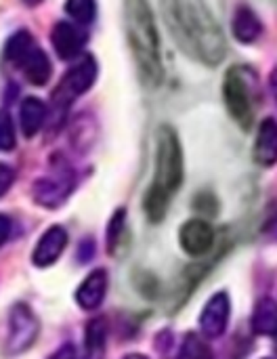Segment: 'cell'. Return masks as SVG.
Here are the masks:
<instances>
[{
  "label": "cell",
  "mask_w": 277,
  "mask_h": 359,
  "mask_svg": "<svg viewBox=\"0 0 277 359\" xmlns=\"http://www.w3.org/2000/svg\"><path fill=\"white\" fill-rule=\"evenodd\" d=\"M86 34L69 21H59L50 29V42L61 59H74L82 53L86 44Z\"/></svg>",
  "instance_id": "10"
},
{
  "label": "cell",
  "mask_w": 277,
  "mask_h": 359,
  "mask_svg": "<svg viewBox=\"0 0 277 359\" xmlns=\"http://www.w3.org/2000/svg\"><path fill=\"white\" fill-rule=\"evenodd\" d=\"M229 318H231V301L227 292H217L208 299V303L200 313L198 320L200 332L204 334V339H219L225 334L229 326Z\"/></svg>",
  "instance_id": "8"
},
{
  "label": "cell",
  "mask_w": 277,
  "mask_h": 359,
  "mask_svg": "<svg viewBox=\"0 0 277 359\" xmlns=\"http://www.w3.org/2000/svg\"><path fill=\"white\" fill-rule=\"evenodd\" d=\"M23 2H25L27 6H36V4H40L42 0H23Z\"/></svg>",
  "instance_id": "30"
},
{
  "label": "cell",
  "mask_w": 277,
  "mask_h": 359,
  "mask_svg": "<svg viewBox=\"0 0 277 359\" xmlns=\"http://www.w3.org/2000/svg\"><path fill=\"white\" fill-rule=\"evenodd\" d=\"M67 246V231L59 225L55 227H48L42 238L38 240L34 252H32V261L36 267H48L53 265L65 250Z\"/></svg>",
  "instance_id": "11"
},
{
  "label": "cell",
  "mask_w": 277,
  "mask_h": 359,
  "mask_svg": "<svg viewBox=\"0 0 277 359\" xmlns=\"http://www.w3.org/2000/svg\"><path fill=\"white\" fill-rule=\"evenodd\" d=\"M162 15L170 36L189 59L208 67L225 59L223 29L204 0H162Z\"/></svg>",
  "instance_id": "1"
},
{
  "label": "cell",
  "mask_w": 277,
  "mask_h": 359,
  "mask_svg": "<svg viewBox=\"0 0 277 359\" xmlns=\"http://www.w3.org/2000/svg\"><path fill=\"white\" fill-rule=\"evenodd\" d=\"M95 80H97V63H95V59H93L90 55H86V57H82L74 67H69V69L63 74L59 86H57L55 93H53L55 103H57L61 109H65L76 97L84 95V93L95 84Z\"/></svg>",
  "instance_id": "5"
},
{
  "label": "cell",
  "mask_w": 277,
  "mask_h": 359,
  "mask_svg": "<svg viewBox=\"0 0 277 359\" xmlns=\"http://www.w3.org/2000/svg\"><path fill=\"white\" fill-rule=\"evenodd\" d=\"M13 63L21 67L23 76L34 86H44L48 82V78H50V61H48L46 53L36 42L27 50H23Z\"/></svg>",
  "instance_id": "12"
},
{
  "label": "cell",
  "mask_w": 277,
  "mask_h": 359,
  "mask_svg": "<svg viewBox=\"0 0 277 359\" xmlns=\"http://www.w3.org/2000/svg\"><path fill=\"white\" fill-rule=\"evenodd\" d=\"M38 320L36 316L29 311L27 305L19 303L11 309L8 316V337H6V353L15 355V353H23L27 351L34 341L38 339Z\"/></svg>",
  "instance_id": "7"
},
{
  "label": "cell",
  "mask_w": 277,
  "mask_h": 359,
  "mask_svg": "<svg viewBox=\"0 0 277 359\" xmlns=\"http://www.w3.org/2000/svg\"><path fill=\"white\" fill-rule=\"evenodd\" d=\"M48 359H78L76 355V349H74V345H69V343H65V345H61L53 355Z\"/></svg>",
  "instance_id": "26"
},
{
  "label": "cell",
  "mask_w": 277,
  "mask_h": 359,
  "mask_svg": "<svg viewBox=\"0 0 277 359\" xmlns=\"http://www.w3.org/2000/svg\"><path fill=\"white\" fill-rule=\"evenodd\" d=\"M252 158L263 168H271L277 164V120L273 118H265L259 124Z\"/></svg>",
  "instance_id": "13"
},
{
  "label": "cell",
  "mask_w": 277,
  "mask_h": 359,
  "mask_svg": "<svg viewBox=\"0 0 277 359\" xmlns=\"http://www.w3.org/2000/svg\"><path fill=\"white\" fill-rule=\"evenodd\" d=\"M105 292H107V271L105 269H95L78 286V290H76V303L84 311H95V309L101 307V303L105 299Z\"/></svg>",
  "instance_id": "14"
},
{
  "label": "cell",
  "mask_w": 277,
  "mask_h": 359,
  "mask_svg": "<svg viewBox=\"0 0 277 359\" xmlns=\"http://www.w3.org/2000/svg\"><path fill=\"white\" fill-rule=\"evenodd\" d=\"M252 330L261 337H271L277 347V301L261 299L250 318Z\"/></svg>",
  "instance_id": "17"
},
{
  "label": "cell",
  "mask_w": 277,
  "mask_h": 359,
  "mask_svg": "<svg viewBox=\"0 0 277 359\" xmlns=\"http://www.w3.org/2000/svg\"><path fill=\"white\" fill-rule=\"evenodd\" d=\"M215 229L204 219H191L181 225L179 244L189 257H204L215 246Z\"/></svg>",
  "instance_id": "9"
},
{
  "label": "cell",
  "mask_w": 277,
  "mask_h": 359,
  "mask_svg": "<svg viewBox=\"0 0 277 359\" xmlns=\"http://www.w3.org/2000/svg\"><path fill=\"white\" fill-rule=\"evenodd\" d=\"M105 320L97 318V320H90L88 322V328H86V334H84V341H86V353H97V355H103L105 351Z\"/></svg>",
  "instance_id": "21"
},
{
  "label": "cell",
  "mask_w": 277,
  "mask_h": 359,
  "mask_svg": "<svg viewBox=\"0 0 277 359\" xmlns=\"http://www.w3.org/2000/svg\"><path fill=\"white\" fill-rule=\"evenodd\" d=\"M263 233H265V238L267 240H271V242H277V212L265 223V227H263Z\"/></svg>",
  "instance_id": "27"
},
{
  "label": "cell",
  "mask_w": 277,
  "mask_h": 359,
  "mask_svg": "<svg viewBox=\"0 0 277 359\" xmlns=\"http://www.w3.org/2000/svg\"><path fill=\"white\" fill-rule=\"evenodd\" d=\"M46 120V105L44 101L36 99V97H27L21 103L19 109V124H21V133L25 139H32L44 124Z\"/></svg>",
  "instance_id": "16"
},
{
  "label": "cell",
  "mask_w": 277,
  "mask_h": 359,
  "mask_svg": "<svg viewBox=\"0 0 277 359\" xmlns=\"http://www.w3.org/2000/svg\"><path fill=\"white\" fill-rule=\"evenodd\" d=\"M179 359H210V349L198 334H187L181 345Z\"/></svg>",
  "instance_id": "22"
},
{
  "label": "cell",
  "mask_w": 277,
  "mask_h": 359,
  "mask_svg": "<svg viewBox=\"0 0 277 359\" xmlns=\"http://www.w3.org/2000/svg\"><path fill=\"white\" fill-rule=\"evenodd\" d=\"M263 359H269V358H263Z\"/></svg>",
  "instance_id": "32"
},
{
  "label": "cell",
  "mask_w": 277,
  "mask_h": 359,
  "mask_svg": "<svg viewBox=\"0 0 277 359\" xmlns=\"http://www.w3.org/2000/svg\"><path fill=\"white\" fill-rule=\"evenodd\" d=\"M124 359H147L145 355H139V353H133V355H126Z\"/></svg>",
  "instance_id": "31"
},
{
  "label": "cell",
  "mask_w": 277,
  "mask_h": 359,
  "mask_svg": "<svg viewBox=\"0 0 277 359\" xmlns=\"http://www.w3.org/2000/svg\"><path fill=\"white\" fill-rule=\"evenodd\" d=\"M13 181H15V170L8 164H2L0 162V198L11 189Z\"/></svg>",
  "instance_id": "25"
},
{
  "label": "cell",
  "mask_w": 277,
  "mask_h": 359,
  "mask_svg": "<svg viewBox=\"0 0 277 359\" xmlns=\"http://www.w3.org/2000/svg\"><path fill=\"white\" fill-rule=\"evenodd\" d=\"M65 13L80 25H88L97 17L95 0H65Z\"/></svg>",
  "instance_id": "20"
},
{
  "label": "cell",
  "mask_w": 277,
  "mask_h": 359,
  "mask_svg": "<svg viewBox=\"0 0 277 359\" xmlns=\"http://www.w3.org/2000/svg\"><path fill=\"white\" fill-rule=\"evenodd\" d=\"M126 246V210L120 208L114 212L109 225H107V252L114 257H120Z\"/></svg>",
  "instance_id": "18"
},
{
  "label": "cell",
  "mask_w": 277,
  "mask_h": 359,
  "mask_svg": "<svg viewBox=\"0 0 277 359\" xmlns=\"http://www.w3.org/2000/svg\"><path fill=\"white\" fill-rule=\"evenodd\" d=\"M269 93H271V97H273V101H276L277 105V65L269 74Z\"/></svg>",
  "instance_id": "29"
},
{
  "label": "cell",
  "mask_w": 277,
  "mask_h": 359,
  "mask_svg": "<svg viewBox=\"0 0 277 359\" xmlns=\"http://www.w3.org/2000/svg\"><path fill=\"white\" fill-rule=\"evenodd\" d=\"M74 172L69 166H55L53 175H46L34 183V200L44 208L61 206L74 189Z\"/></svg>",
  "instance_id": "6"
},
{
  "label": "cell",
  "mask_w": 277,
  "mask_h": 359,
  "mask_svg": "<svg viewBox=\"0 0 277 359\" xmlns=\"http://www.w3.org/2000/svg\"><path fill=\"white\" fill-rule=\"evenodd\" d=\"M15 147V126L6 111H0V151H11Z\"/></svg>",
  "instance_id": "23"
},
{
  "label": "cell",
  "mask_w": 277,
  "mask_h": 359,
  "mask_svg": "<svg viewBox=\"0 0 277 359\" xmlns=\"http://www.w3.org/2000/svg\"><path fill=\"white\" fill-rule=\"evenodd\" d=\"M255 90H257V72H252L248 65H234L223 80V99L229 116L234 122L250 130L255 124Z\"/></svg>",
  "instance_id": "3"
},
{
  "label": "cell",
  "mask_w": 277,
  "mask_h": 359,
  "mask_svg": "<svg viewBox=\"0 0 277 359\" xmlns=\"http://www.w3.org/2000/svg\"><path fill=\"white\" fill-rule=\"evenodd\" d=\"M231 29L238 42L242 44H252L261 38L263 34V23L259 19V15L250 8V6H238L234 13V21H231Z\"/></svg>",
  "instance_id": "15"
},
{
  "label": "cell",
  "mask_w": 277,
  "mask_h": 359,
  "mask_svg": "<svg viewBox=\"0 0 277 359\" xmlns=\"http://www.w3.org/2000/svg\"><path fill=\"white\" fill-rule=\"evenodd\" d=\"M124 32L141 80L147 86H160L164 78L160 36L147 0H124Z\"/></svg>",
  "instance_id": "2"
},
{
  "label": "cell",
  "mask_w": 277,
  "mask_h": 359,
  "mask_svg": "<svg viewBox=\"0 0 277 359\" xmlns=\"http://www.w3.org/2000/svg\"><path fill=\"white\" fill-rule=\"evenodd\" d=\"M194 208H196L198 212H204L206 217H215L217 210H219V202H217V198H215L212 194L200 191V194L196 196V200H194Z\"/></svg>",
  "instance_id": "24"
},
{
  "label": "cell",
  "mask_w": 277,
  "mask_h": 359,
  "mask_svg": "<svg viewBox=\"0 0 277 359\" xmlns=\"http://www.w3.org/2000/svg\"><path fill=\"white\" fill-rule=\"evenodd\" d=\"M8 236H11V221L8 217L0 215V246L8 240Z\"/></svg>",
  "instance_id": "28"
},
{
  "label": "cell",
  "mask_w": 277,
  "mask_h": 359,
  "mask_svg": "<svg viewBox=\"0 0 277 359\" xmlns=\"http://www.w3.org/2000/svg\"><path fill=\"white\" fill-rule=\"evenodd\" d=\"M183 177H185V166H183V147L179 135L170 124H162L158 128L156 179L151 185L173 198L181 189Z\"/></svg>",
  "instance_id": "4"
},
{
  "label": "cell",
  "mask_w": 277,
  "mask_h": 359,
  "mask_svg": "<svg viewBox=\"0 0 277 359\" xmlns=\"http://www.w3.org/2000/svg\"><path fill=\"white\" fill-rule=\"evenodd\" d=\"M170 200L173 198L168 194H164L162 189L149 185V189L145 191V198H143V210H145L147 219L151 223H160L166 217V210H168Z\"/></svg>",
  "instance_id": "19"
}]
</instances>
